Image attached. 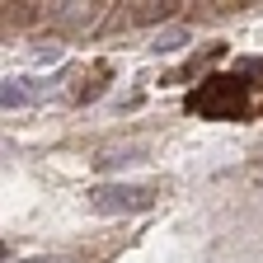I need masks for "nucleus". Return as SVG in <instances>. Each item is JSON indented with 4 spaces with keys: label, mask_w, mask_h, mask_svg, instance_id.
<instances>
[{
    "label": "nucleus",
    "mask_w": 263,
    "mask_h": 263,
    "mask_svg": "<svg viewBox=\"0 0 263 263\" xmlns=\"http://www.w3.org/2000/svg\"><path fill=\"white\" fill-rule=\"evenodd\" d=\"M249 108H254V99H249V80L240 71L212 76L188 94V113H197V118H245Z\"/></svg>",
    "instance_id": "obj_1"
},
{
    "label": "nucleus",
    "mask_w": 263,
    "mask_h": 263,
    "mask_svg": "<svg viewBox=\"0 0 263 263\" xmlns=\"http://www.w3.org/2000/svg\"><path fill=\"white\" fill-rule=\"evenodd\" d=\"M155 202V188L146 183H99L89 193V207L99 216H118V212H146Z\"/></svg>",
    "instance_id": "obj_2"
},
{
    "label": "nucleus",
    "mask_w": 263,
    "mask_h": 263,
    "mask_svg": "<svg viewBox=\"0 0 263 263\" xmlns=\"http://www.w3.org/2000/svg\"><path fill=\"white\" fill-rule=\"evenodd\" d=\"M38 94H43V85H38V80H5V89H0L5 108H24V104H33Z\"/></svg>",
    "instance_id": "obj_3"
},
{
    "label": "nucleus",
    "mask_w": 263,
    "mask_h": 263,
    "mask_svg": "<svg viewBox=\"0 0 263 263\" xmlns=\"http://www.w3.org/2000/svg\"><path fill=\"white\" fill-rule=\"evenodd\" d=\"M179 5H174V0H160V5H155V0H151V5H132V24H160V19H170Z\"/></svg>",
    "instance_id": "obj_4"
},
{
    "label": "nucleus",
    "mask_w": 263,
    "mask_h": 263,
    "mask_svg": "<svg viewBox=\"0 0 263 263\" xmlns=\"http://www.w3.org/2000/svg\"><path fill=\"white\" fill-rule=\"evenodd\" d=\"M183 38H188L183 28H170V33H160V38H155V52H174V47H183Z\"/></svg>",
    "instance_id": "obj_5"
},
{
    "label": "nucleus",
    "mask_w": 263,
    "mask_h": 263,
    "mask_svg": "<svg viewBox=\"0 0 263 263\" xmlns=\"http://www.w3.org/2000/svg\"><path fill=\"white\" fill-rule=\"evenodd\" d=\"M24 263H66V258H24Z\"/></svg>",
    "instance_id": "obj_6"
}]
</instances>
